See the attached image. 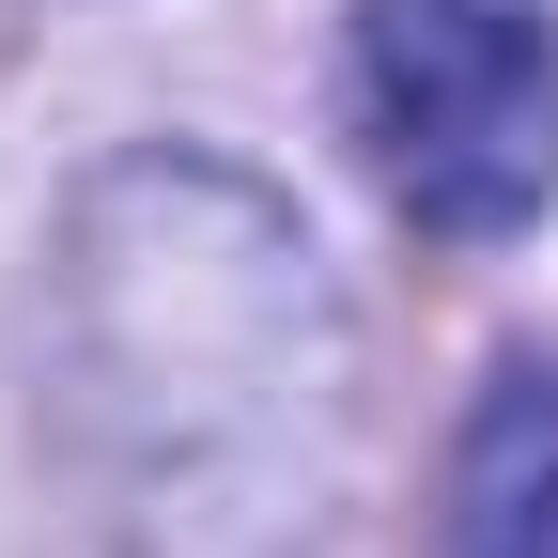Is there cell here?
<instances>
[{
	"mask_svg": "<svg viewBox=\"0 0 558 558\" xmlns=\"http://www.w3.org/2000/svg\"><path fill=\"white\" fill-rule=\"evenodd\" d=\"M357 109L403 218L497 248L558 186V16L543 0H357Z\"/></svg>",
	"mask_w": 558,
	"mask_h": 558,
	"instance_id": "cell-1",
	"label": "cell"
},
{
	"mask_svg": "<svg viewBox=\"0 0 558 558\" xmlns=\"http://www.w3.org/2000/svg\"><path fill=\"white\" fill-rule=\"evenodd\" d=\"M450 558H558V357H512L450 465Z\"/></svg>",
	"mask_w": 558,
	"mask_h": 558,
	"instance_id": "cell-2",
	"label": "cell"
}]
</instances>
